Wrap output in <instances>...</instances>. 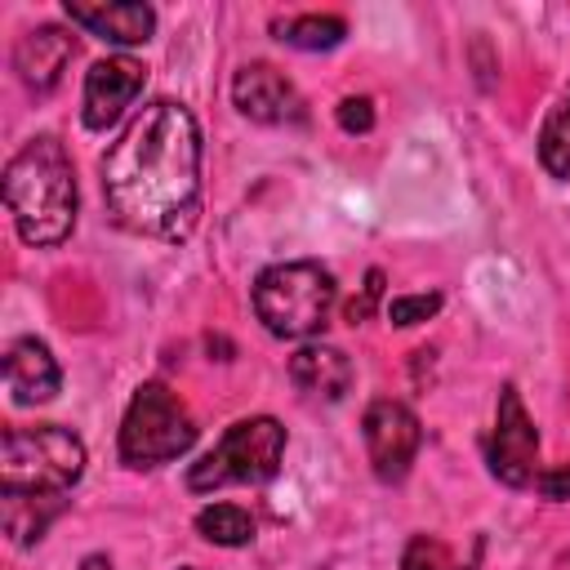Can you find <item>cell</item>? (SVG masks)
<instances>
[{
  "label": "cell",
  "instance_id": "cell-1",
  "mask_svg": "<svg viewBox=\"0 0 570 570\" xmlns=\"http://www.w3.org/2000/svg\"><path fill=\"white\" fill-rule=\"evenodd\" d=\"M111 218L134 236L183 240L200 214V125L183 102H147L102 156Z\"/></svg>",
  "mask_w": 570,
  "mask_h": 570
},
{
  "label": "cell",
  "instance_id": "cell-2",
  "mask_svg": "<svg viewBox=\"0 0 570 570\" xmlns=\"http://www.w3.org/2000/svg\"><path fill=\"white\" fill-rule=\"evenodd\" d=\"M4 205L27 245H62L76 227V174L71 156L53 134L31 138L4 165Z\"/></svg>",
  "mask_w": 570,
  "mask_h": 570
},
{
  "label": "cell",
  "instance_id": "cell-3",
  "mask_svg": "<svg viewBox=\"0 0 570 570\" xmlns=\"http://www.w3.org/2000/svg\"><path fill=\"white\" fill-rule=\"evenodd\" d=\"M85 472V445L58 423L9 428L0 441V494L67 499Z\"/></svg>",
  "mask_w": 570,
  "mask_h": 570
},
{
  "label": "cell",
  "instance_id": "cell-4",
  "mask_svg": "<svg viewBox=\"0 0 570 570\" xmlns=\"http://www.w3.org/2000/svg\"><path fill=\"white\" fill-rule=\"evenodd\" d=\"M338 285L334 272L321 263H272L254 281V312L276 338H312L325 330L334 312Z\"/></svg>",
  "mask_w": 570,
  "mask_h": 570
},
{
  "label": "cell",
  "instance_id": "cell-5",
  "mask_svg": "<svg viewBox=\"0 0 570 570\" xmlns=\"http://www.w3.org/2000/svg\"><path fill=\"white\" fill-rule=\"evenodd\" d=\"M281 454H285V428L272 414L240 419L223 432V441L200 463H191L187 490L205 494L218 485H263L276 476Z\"/></svg>",
  "mask_w": 570,
  "mask_h": 570
},
{
  "label": "cell",
  "instance_id": "cell-6",
  "mask_svg": "<svg viewBox=\"0 0 570 570\" xmlns=\"http://www.w3.org/2000/svg\"><path fill=\"white\" fill-rule=\"evenodd\" d=\"M196 441V423L187 405L165 383H142L129 396V410L120 419V463L129 468H160L178 454H187Z\"/></svg>",
  "mask_w": 570,
  "mask_h": 570
},
{
  "label": "cell",
  "instance_id": "cell-7",
  "mask_svg": "<svg viewBox=\"0 0 570 570\" xmlns=\"http://www.w3.org/2000/svg\"><path fill=\"white\" fill-rule=\"evenodd\" d=\"M490 472L512 490H525L539 476V432L512 383L499 392L494 432H490Z\"/></svg>",
  "mask_w": 570,
  "mask_h": 570
},
{
  "label": "cell",
  "instance_id": "cell-8",
  "mask_svg": "<svg viewBox=\"0 0 570 570\" xmlns=\"http://www.w3.org/2000/svg\"><path fill=\"white\" fill-rule=\"evenodd\" d=\"M361 432H365V450H370V463H374V476L379 481H401L419 454V441H423V428L414 419L410 405L401 401H370L365 419H361Z\"/></svg>",
  "mask_w": 570,
  "mask_h": 570
},
{
  "label": "cell",
  "instance_id": "cell-9",
  "mask_svg": "<svg viewBox=\"0 0 570 570\" xmlns=\"http://www.w3.org/2000/svg\"><path fill=\"white\" fill-rule=\"evenodd\" d=\"M142 80H147L142 62H134V58H125V53L94 62L89 76H85V98H80V102H85V107H80L85 125H89V129L116 125V120L125 116V107L142 94Z\"/></svg>",
  "mask_w": 570,
  "mask_h": 570
},
{
  "label": "cell",
  "instance_id": "cell-10",
  "mask_svg": "<svg viewBox=\"0 0 570 570\" xmlns=\"http://www.w3.org/2000/svg\"><path fill=\"white\" fill-rule=\"evenodd\" d=\"M232 102L240 107V116L258 120V125H289L303 120V98L298 89L272 67V62H249L236 71L232 80Z\"/></svg>",
  "mask_w": 570,
  "mask_h": 570
},
{
  "label": "cell",
  "instance_id": "cell-11",
  "mask_svg": "<svg viewBox=\"0 0 570 570\" xmlns=\"http://www.w3.org/2000/svg\"><path fill=\"white\" fill-rule=\"evenodd\" d=\"M62 9H67V18H71L76 27H85L89 36H98V40H107V45H142V40H151V31H156L151 4H138V0H98V4H89V0H67Z\"/></svg>",
  "mask_w": 570,
  "mask_h": 570
},
{
  "label": "cell",
  "instance_id": "cell-12",
  "mask_svg": "<svg viewBox=\"0 0 570 570\" xmlns=\"http://www.w3.org/2000/svg\"><path fill=\"white\" fill-rule=\"evenodd\" d=\"M71 58H76V40L62 27H53V22L27 31L18 40V49H13V67H18L22 85L36 89V94H49L62 80V71H67Z\"/></svg>",
  "mask_w": 570,
  "mask_h": 570
},
{
  "label": "cell",
  "instance_id": "cell-13",
  "mask_svg": "<svg viewBox=\"0 0 570 570\" xmlns=\"http://www.w3.org/2000/svg\"><path fill=\"white\" fill-rule=\"evenodd\" d=\"M58 383H62L58 361L40 338L9 343V352H4V387H9L13 405H40V401H49L58 392Z\"/></svg>",
  "mask_w": 570,
  "mask_h": 570
},
{
  "label": "cell",
  "instance_id": "cell-14",
  "mask_svg": "<svg viewBox=\"0 0 570 570\" xmlns=\"http://www.w3.org/2000/svg\"><path fill=\"white\" fill-rule=\"evenodd\" d=\"M289 379L307 396L343 401V392L352 387V361H347V352H338L330 343H307L289 356Z\"/></svg>",
  "mask_w": 570,
  "mask_h": 570
},
{
  "label": "cell",
  "instance_id": "cell-15",
  "mask_svg": "<svg viewBox=\"0 0 570 570\" xmlns=\"http://www.w3.org/2000/svg\"><path fill=\"white\" fill-rule=\"evenodd\" d=\"M276 40L294 45V49H307V53H321V49H334L343 36H347V22L334 18V13H298V18H281L272 22Z\"/></svg>",
  "mask_w": 570,
  "mask_h": 570
},
{
  "label": "cell",
  "instance_id": "cell-16",
  "mask_svg": "<svg viewBox=\"0 0 570 570\" xmlns=\"http://www.w3.org/2000/svg\"><path fill=\"white\" fill-rule=\"evenodd\" d=\"M67 508V499H40V494H4V530L13 543H36L49 521Z\"/></svg>",
  "mask_w": 570,
  "mask_h": 570
},
{
  "label": "cell",
  "instance_id": "cell-17",
  "mask_svg": "<svg viewBox=\"0 0 570 570\" xmlns=\"http://www.w3.org/2000/svg\"><path fill=\"white\" fill-rule=\"evenodd\" d=\"M539 160L552 178H570V85L561 89L557 107L539 129Z\"/></svg>",
  "mask_w": 570,
  "mask_h": 570
},
{
  "label": "cell",
  "instance_id": "cell-18",
  "mask_svg": "<svg viewBox=\"0 0 570 570\" xmlns=\"http://www.w3.org/2000/svg\"><path fill=\"white\" fill-rule=\"evenodd\" d=\"M196 530L218 548H245L254 539V517L236 503H209L196 512Z\"/></svg>",
  "mask_w": 570,
  "mask_h": 570
},
{
  "label": "cell",
  "instance_id": "cell-19",
  "mask_svg": "<svg viewBox=\"0 0 570 570\" xmlns=\"http://www.w3.org/2000/svg\"><path fill=\"white\" fill-rule=\"evenodd\" d=\"M401 570H472V566H463L441 539L414 534L410 548H405V557H401Z\"/></svg>",
  "mask_w": 570,
  "mask_h": 570
},
{
  "label": "cell",
  "instance_id": "cell-20",
  "mask_svg": "<svg viewBox=\"0 0 570 570\" xmlns=\"http://www.w3.org/2000/svg\"><path fill=\"white\" fill-rule=\"evenodd\" d=\"M436 312H441V294H401V298L387 303V321L392 325H419V321H428Z\"/></svg>",
  "mask_w": 570,
  "mask_h": 570
},
{
  "label": "cell",
  "instance_id": "cell-21",
  "mask_svg": "<svg viewBox=\"0 0 570 570\" xmlns=\"http://www.w3.org/2000/svg\"><path fill=\"white\" fill-rule=\"evenodd\" d=\"M338 125H343L347 134H365V129L374 125L370 98H343V102H338Z\"/></svg>",
  "mask_w": 570,
  "mask_h": 570
},
{
  "label": "cell",
  "instance_id": "cell-22",
  "mask_svg": "<svg viewBox=\"0 0 570 570\" xmlns=\"http://www.w3.org/2000/svg\"><path fill=\"white\" fill-rule=\"evenodd\" d=\"M534 485H539L543 499H557V503L570 499V463H561V468H539Z\"/></svg>",
  "mask_w": 570,
  "mask_h": 570
},
{
  "label": "cell",
  "instance_id": "cell-23",
  "mask_svg": "<svg viewBox=\"0 0 570 570\" xmlns=\"http://www.w3.org/2000/svg\"><path fill=\"white\" fill-rule=\"evenodd\" d=\"M379 294H383V272H379V267H374V272H370V276H365V298H361V303H352V307H347V321H352V325H356V321H365V316H370V307H374V303H379Z\"/></svg>",
  "mask_w": 570,
  "mask_h": 570
},
{
  "label": "cell",
  "instance_id": "cell-24",
  "mask_svg": "<svg viewBox=\"0 0 570 570\" xmlns=\"http://www.w3.org/2000/svg\"><path fill=\"white\" fill-rule=\"evenodd\" d=\"M85 570H102V557H89V561H85ZM107 570H111V566H107Z\"/></svg>",
  "mask_w": 570,
  "mask_h": 570
},
{
  "label": "cell",
  "instance_id": "cell-25",
  "mask_svg": "<svg viewBox=\"0 0 570 570\" xmlns=\"http://www.w3.org/2000/svg\"><path fill=\"white\" fill-rule=\"evenodd\" d=\"M566 566H570V557H566Z\"/></svg>",
  "mask_w": 570,
  "mask_h": 570
},
{
  "label": "cell",
  "instance_id": "cell-26",
  "mask_svg": "<svg viewBox=\"0 0 570 570\" xmlns=\"http://www.w3.org/2000/svg\"><path fill=\"white\" fill-rule=\"evenodd\" d=\"M183 570H191V566H183Z\"/></svg>",
  "mask_w": 570,
  "mask_h": 570
}]
</instances>
